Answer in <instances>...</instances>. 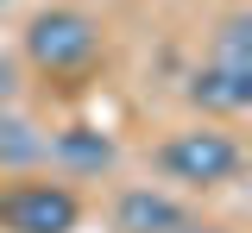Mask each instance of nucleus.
I'll return each instance as SVG.
<instances>
[{"instance_id":"1","label":"nucleus","mask_w":252,"mask_h":233,"mask_svg":"<svg viewBox=\"0 0 252 233\" xmlns=\"http://www.w3.org/2000/svg\"><path fill=\"white\" fill-rule=\"evenodd\" d=\"M26 63L51 82H82L101 57H107V26L82 13V6H44L26 19V38H19Z\"/></svg>"},{"instance_id":"2","label":"nucleus","mask_w":252,"mask_h":233,"mask_svg":"<svg viewBox=\"0 0 252 233\" xmlns=\"http://www.w3.org/2000/svg\"><path fill=\"white\" fill-rule=\"evenodd\" d=\"M152 164L183 189H220V183H233L246 170V145L233 133H220V126H183L152 151Z\"/></svg>"},{"instance_id":"3","label":"nucleus","mask_w":252,"mask_h":233,"mask_svg":"<svg viewBox=\"0 0 252 233\" xmlns=\"http://www.w3.org/2000/svg\"><path fill=\"white\" fill-rule=\"evenodd\" d=\"M82 227V196L51 176H13L0 183V233H76Z\"/></svg>"},{"instance_id":"4","label":"nucleus","mask_w":252,"mask_h":233,"mask_svg":"<svg viewBox=\"0 0 252 233\" xmlns=\"http://www.w3.org/2000/svg\"><path fill=\"white\" fill-rule=\"evenodd\" d=\"M183 95L202 107V114H215V120H227V114H252V69L240 63H220V57H208L202 69H189Z\"/></svg>"},{"instance_id":"5","label":"nucleus","mask_w":252,"mask_h":233,"mask_svg":"<svg viewBox=\"0 0 252 233\" xmlns=\"http://www.w3.org/2000/svg\"><path fill=\"white\" fill-rule=\"evenodd\" d=\"M189 221L183 196L170 189H152V183H132L114 196V233H177Z\"/></svg>"},{"instance_id":"6","label":"nucleus","mask_w":252,"mask_h":233,"mask_svg":"<svg viewBox=\"0 0 252 233\" xmlns=\"http://www.w3.org/2000/svg\"><path fill=\"white\" fill-rule=\"evenodd\" d=\"M51 164L69 176H107L120 164V145L101 126H63V133H51Z\"/></svg>"},{"instance_id":"7","label":"nucleus","mask_w":252,"mask_h":233,"mask_svg":"<svg viewBox=\"0 0 252 233\" xmlns=\"http://www.w3.org/2000/svg\"><path fill=\"white\" fill-rule=\"evenodd\" d=\"M32 164H51V133H38L6 101L0 107V170H32Z\"/></svg>"},{"instance_id":"8","label":"nucleus","mask_w":252,"mask_h":233,"mask_svg":"<svg viewBox=\"0 0 252 233\" xmlns=\"http://www.w3.org/2000/svg\"><path fill=\"white\" fill-rule=\"evenodd\" d=\"M208 57L252 69V6H233V13H220V19H215V32H208Z\"/></svg>"},{"instance_id":"9","label":"nucleus","mask_w":252,"mask_h":233,"mask_svg":"<svg viewBox=\"0 0 252 233\" xmlns=\"http://www.w3.org/2000/svg\"><path fill=\"white\" fill-rule=\"evenodd\" d=\"M13 95H19V69H13V63H6V57H0V107H6V101H13Z\"/></svg>"},{"instance_id":"10","label":"nucleus","mask_w":252,"mask_h":233,"mask_svg":"<svg viewBox=\"0 0 252 233\" xmlns=\"http://www.w3.org/2000/svg\"><path fill=\"white\" fill-rule=\"evenodd\" d=\"M177 233H227V227H208V221H183Z\"/></svg>"},{"instance_id":"11","label":"nucleus","mask_w":252,"mask_h":233,"mask_svg":"<svg viewBox=\"0 0 252 233\" xmlns=\"http://www.w3.org/2000/svg\"><path fill=\"white\" fill-rule=\"evenodd\" d=\"M246 170H252V151H246Z\"/></svg>"}]
</instances>
